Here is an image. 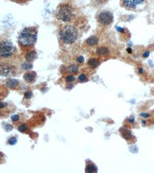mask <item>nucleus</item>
Returning <instances> with one entry per match:
<instances>
[{"mask_svg":"<svg viewBox=\"0 0 154 173\" xmlns=\"http://www.w3.org/2000/svg\"><path fill=\"white\" fill-rule=\"evenodd\" d=\"M37 30L34 27L25 28L19 36V43L22 47H30L36 43Z\"/></svg>","mask_w":154,"mask_h":173,"instance_id":"nucleus-1","label":"nucleus"},{"mask_svg":"<svg viewBox=\"0 0 154 173\" xmlns=\"http://www.w3.org/2000/svg\"><path fill=\"white\" fill-rule=\"evenodd\" d=\"M78 33L76 28L70 25H66L62 27L60 31L61 40L66 44H71L78 38Z\"/></svg>","mask_w":154,"mask_h":173,"instance_id":"nucleus-2","label":"nucleus"},{"mask_svg":"<svg viewBox=\"0 0 154 173\" xmlns=\"http://www.w3.org/2000/svg\"><path fill=\"white\" fill-rule=\"evenodd\" d=\"M75 17V10L68 4H62L58 9L56 18L64 22H70Z\"/></svg>","mask_w":154,"mask_h":173,"instance_id":"nucleus-3","label":"nucleus"},{"mask_svg":"<svg viewBox=\"0 0 154 173\" xmlns=\"http://www.w3.org/2000/svg\"><path fill=\"white\" fill-rule=\"evenodd\" d=\"M13 44L9 40L4 39L1 40L0 43V55L1 58H7L11 56L14 51Z\"/></svg>","mask_w":154,"mask_h":173,"instance_id":"nucleus-4","label":"nucleus"},{"mask_svg":"<svg viewBox=\"0 0 154 173\" xmlns=\"http://www.w3.org/2000/svg\"><path fill=\"white\" fill-rule=\"evenodd\" d=\"M97 21L100 24L108 26L111 24L113 22V14L110 11H102L97 15Z\"/></svg>","mask_w":154,"mask_h":173,"instance_id":"nucleus-5","label":"nucleus"},{"mask_svg":"<svg viewBox=\"0 0 154 173\" xmlns=\"http://www.w3.org/2000/svg\"><path fill=\"white\" fill-rule=\"evenodd\" d=\"M123 7L127 9H136L137 7L142 5L145 0H122Z\"/></svg>","mask_w":154,"mask_h":173,"instance_id":"nucleus-6","label":"nucleus"},{"mask_svg":"<svg viewBox=\"0 0 154 173\" xmlns=\"http://www.w3.org/2000/svg\"><path fill=\"white\" fill-rule=\"evenodd\" d=\"M36 77V72H32V71L28 72V73H26L24 75V79H25L26 82H29V83H31V82H34Z\"/></svg>","mask_w":154,"mask_h":173,"instance_id":"nucleus-7","label":"nucleus"},{"mask_svg":"<svg viewBox=\"0 0 154 173\" xmlns=\"http://www.w3.org/2000/svg\"><path fill=\"white\" fill-rule=\"evenodd\" d=\"M96 53L99 56H107L109 53V50L108 48L105 47V46H102V47H99L97 49Z\"/></svg>","mask_w":154,"mask_h":173,"instance_id":"nucleus-8","label":"nucleus"},{"mask_svg":"<svg viewBox=\"0 0 154 173\" xmlns=\"http://www.w3.org/2000/svg\"><path fill=\"white\" fill-rule=\"evenodd\" d=\"M98 41H99L98 38L93 36L90 37L89 38H87V40H86V43H87V46L93 47V46H97V45L98 44Z\"/></svg>","mask_w":154,"mask_h":173,"instance_id":"nucleus-9","label":"nucleus"},{"mask_svg":"<svg viewBox=\"0 0 154 173\" xmlns=\"http://www.w3.org/2000/svg\"><path fill=\"white\" fill-rule=\"evenodd\" d=\"M36 57H37V53H36V51L31 50L26 54L25 59L26 60V61H28V62H32L33 61H34V60L36 59Z\"/></svg>","mask_w":154,"mask_h":173,"instance_id":"nucleus-10","label":"nucleus"},{"mask_svg":"<svg viewBox=\"0 0 154 173\" xmlns=\"http://www.w3.org/2000/svg\"><path fill=\"white\" fill-rule=\"evenodd\" d=\"M6 85L10 89H15L19 85V81L15 79H9L6 82Z\"/></svg>","mask_w":154,"mask_h":173,"instance_id":"nucleus-11","label":"nucleus"},{"mask_svg":"<svg viewBox=\"0 0 154 173\" xmlns=\"http://www.w3.org/2000/svg\"><path fill=\"white\" fill-rule=\"evenodd\" d=\"M99 64H100V62L97 59H95V58H90L87 61V65L92 69H95L99 65Z\"/></svg>","mask_w":154,"mask_h":173,"instance_id":"nucleus-12","label":"nucleus"},{"mask_svg":"<svg viewBox=\"0 0 154 173\" xmlns=\"http://www.w3.org/2000/svg\"><path fill=\"white\" fill-rule=\"evenodd\" d=\"M120 132L121 133H122V136L126 140H130L131 138H132V135H131L130 131L125 129V128H122V129H120Z\"/></svg>","mask_w":154,"mask_h":173,"instance_id":"nucleus-13","label":"nucleus"},{"mask_svg":"<svg viewBox=\"0 0 154 173\" xmlns=\"http://www.w3.org/2000/svg\"><path fill=\"white\" fill-rule=\"evenodd\" d=\"M85 172L87 173H94L97 172V168L95 166V164L93 162H90V164L87 165L85 168Z\"/></svg>","mask_w":154,"mask_h":173,"instance_id":"nucleus-14","label":"nucleus"},{"mask_svg":"<svg viewBox=\"0 0 154 173\" xmlns=\"http://www.w3.org/2000/svg\"><path fill=\"white\" fill-rule=\"evenodd\" d=\"M11 68L9 66H1V76H8L11 73Z\"/></svg>","mask_w":154,"mask_h":173,"instance_id":"nucleus-15","label":"nucleus"},{"mask_svg":"<svg viewBox=\"0 0 154 173\" xmlns=\"http://www.w3.org/2000/svg\"><path fill=\"white\" fill-rule=\"evenodd\" d=\"M68 70L70 73H73V74H75L78 72V66L76 65L73 64L71 65L70 66H69L68 68Z\"/></svg>","mask_w":154,"mask_h":173,"instance_id":"nucleus-16","label":"nucleus"},{"mask_svg":"<svg viewBox=\"0 0 154 173\" xmlns=\"http://www.w3.org/2000/svg\"><path fill=\"white\" fill-rule=\"evenodd\" d=\"M33 67V65L31 64V62H25L23 64H22V68H23V70H31V68Z\"/></svg>","mask_w":154,"mask_h":173,"instance_id":"nucleus-17","label":"nucleus"},{"mask_svg":"<svg viewBox=\"0 0 154 173\" xmlns=\"http://www.w3.org/2000/svg\"><path fill=\"white\" fill-rule=\"evenodd\" d=\"M108 0H92V3L96 7V6H101L105 4Z\"/></svg>","mask_w":154,"mask_h":173,"instance_id":"nucleus-18","label":"nucleus"},{"mask_svg":"<svg viewBox=\"0 0 154 173\" xmlns=\"http://www.w3.org/2000/svg\"><path fill=\"white\" fill-rule=\"evenodd\" d=\"M78 80H79V82H85L87 81V77L85 76V75L81 74L79 75V77H78Z\"/></svg>","mask_w":154,"mask_h":173,"instance_id":"nucleus-19","label":"nucleus"},{"mask_svg":"<svg viewBox=\"0 0 154 173\" xmlns=\"http://www.w3.org/2000/svg\"><path fill=\"white\" fill-rule=\"evenodd\" d=\"M16 142H17V139H16L15 137H11V138H9L8 141V143L9 144V145H15V144L16 143Z\"/></svg>","mask_w":154,"mask_h":173,"instance_id":"nucleus-20","label":"nucleus"},{"mask_svg":"<svg viewBox=\"0 0 154 173\" xmlns=\"http://www.w3.org/2000/svg\"><path fill=\"white\" fill-rule=\"evenodd\" d=\"M11 121H13L14 123L17 122V121H19V119H20V116L17 115V114H16V115L11 116Z\"/></svg>","mask_w":154,"mask_h":173,"instance_id":"nucleus-21","label":"nucleus"},{"mask_svg":"<svg viewBox=\"0 0 154 173\" xmlns=\"http://www.w3.org/2000/svg\"><path fill=\"white\" fill-rule=\"evenodd\" d=\"M4 129L6 130V131H11L12 130V129H13V127H12L11 125L9 124H6V123H4Z\"/></svg>","mask_w":154,"mask_h":173,"instance_id":"nucleus-22","label":"nucleus"},{"mask_svg":"<svg viewBox=\"0 0 154 173\" xmlns=\"http://www.w3.org/2000/svg\"><path fill=\"white\" fill-rule=\"evenodd\" d=\"M26 128H27L26 125L22 124L21 126H19V128H18V130H19V131L22 132V133H24V132L26 130Z\"/></svg>","mask_w":154,"mask_h":173,"instance_id":"nucleus-23","label":"nucleus"},{"mask_svg":"<svg viewBox=\"0 0 154 173\" xmlns=\"http://www.w3.org/2000/svg\"><path fill=\"white\" fill-rule=\"evenodd\" d=\"M32 95H33L32 92L28 91V92H26L25 94H24V97H25L26 99H30V98H31Z\"/></svg>","mask_w":154,"mask_h":173,"instance_id":"nucleus-24","label":"nucleus"},{"mask_svg":"<svg viewBox=\"0 0 154 173\" xmlns=\"http://www.w3.org/2000/svg\"><path fill=\"white\" fill-rule=\"evenodd\" d=\"M75 80V77L72 76V75H69L66 77V82H72Z\"/></svg>","mask_w":154,"mask_h":173,"instance_id":"nucleus-25","label":"nucleus"},{"mask_svg":"<svg viewBox=\"0 0 154 173\" xmlns=\"http://www.w3.org/2000/svg\"><path fill=\"white\" fill-rule=\"evenodd\" d=\"M84 57L82 56V55L78 57V58H77V62L79 63L80 64H82V63H84Z\"/></svg>","mask_w":154,"mask_h":173,"instance_id":"nucleus-26","label":"nucleus"},{"mask_svg":"<svg viewBox=\"0 0 154 173\" xmlns=\"http://www.w3.org/2000/svg\"><path fill=\"white\" fill-rule=\"evenodd\" d=\"M149 54H150V52H149V50L146 51V52H145L144 53H143V58H147V57L149 56Z\"/></svg>","mask_w":154,"mask_h":173,"instance_id":"nucleus-27","label":"nucleus"},{"mask_svg":"<svg viewBox=\"0 0 154 173\" xmlns=\"http://www.w3.org/2000/svg\"><path fill=\"white\" fill-rule=\"evenodd\" d=\"M140 116H143V117H145V118L149 117V114H146V113H141V114H140Z\"/></svg>","mask_w":154,"mask_h":173,"instance_id":"nucleus-28","label":"nucleus"},{"mask_svg":"<svg viewBox=\"0 0 154 173\" xmlns=\"http://www.w3.org/2000/svg\"><path fill=\"white\" fill-rule=\"evenodd\" d=\"M117 30L118 31H119V32H124V28H120V27H117Z\"/></svg>","mask_w":154,"mask_h":173,"instance_id":"nucleus-29","label":"nucleus"},{"mask_svg":"<svg viewBox=\"0 0 154 173\" xmlns=\"http://www.w3.org/2000/svg\"><path fill=\"white\" fill-rule=\"evenodd\" d=\"M129 122L134 123V121H135V120H134V117H131V118H129Z\"/></svg>","mask_w":154,"mask_h":173,"instance_id":"nucleus-30","label":"nucleus"},{"mask_svg":"<svg viewBox=\"0 0 154 173\" xmlns=\"http://www.w3.org/2000/svg\"><path fill=\"white\" fill-rule=\"evenodd\" d=\"M143 72V68H141V67H140V68H138V73H139V74H142Z\"/></svg>","mask_w":154,"mask_h":173,"instance_id":"nucleus-31","label":"nucleus"},{"mask_svg":"<svg viewBox=\"0 0 154 173\" xmlns=\"http://www.w3.org/2000/svg\"><path fill=\"white\" fill-rule=\"evenodd\" d=\"M126 50H127V52L129 53H131V52H132V50H131L130 48H129L126 49Z\"/></svg>","mask_w":154,"mask_h":173,"instance_id":"nucleus-32","label":"nucleus"},{"mask_svg":"<svg viewBox=\"0 0 154 173\" xmlns=\"http://www.w3.org/2000/svg\"><path fill=\"white\" fill-rule=\"evenodd\" d=\"M142 123L143 124H146V121H142Z\"/></svg>","mask_w":154,"mask_h":173,"instance_id":"nucleus-33","label":"nucleus"},{"mask_svg":"<svg viewBox=\"0 0 154 173\" xmlns=\"http://www.w3.org/2000/svg\"><path fill=\"white\" fill-rule=\"evenodd\" d=\"M11 1H21V0H11Z\"/></svg>","mask_w":154,"mask_h":173,"instance_id":"nucleus-34","label":"nucleus"}]
</instances>
